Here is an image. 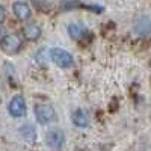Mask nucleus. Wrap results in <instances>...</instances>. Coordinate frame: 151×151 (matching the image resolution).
<instances>
[{"mask_svg": "<svg viewBox=\"0 0 151 151\" xmlns=\"http://www.w3.org/2000/svg\"><path fill=\"white\" fill-rule=\"evenodd\" d=\"M2 50L8 55H14L21 48V38L17 33H9L2 40Z\"/></svg>", "mask_w": 151, "mask_h": 151, "instance_id": "7ed1b4c3", "label": "nucleus"}, {"mask_svg": "<svg viewBox=\"0 0 151 151\" xmlns=\"http://www.w3.org/2000/svg\"><path fill=\"white\" fill-rule=\"evenodd\" d=\"M23 33H24V38H26V40L35 41V40H38V38L41 36V27L38 26L36 23H29L27 26L24 27Z\"/></svg>", "mask_w": 151, "mask_h": 151, "instance_id": "6e6552de", "label": "nucleus"}, {"mask_svg": "<svg viewBox=\"0 0 151 151\" xmlns=\"http://www.w3.org/2000/svg\"><path fill=\"white\" fill-rule=\"evenodd\" d=\"M20 134H21V137L26 142H35V139H36V132H35V129L32 127L30 124L21 125L20 127Z\"/></svg>", "mask_w": 151, "mask_h": 151, "instance_id": "1a4fd4ad", "label": "nucleus"}, {"mask_svg": "<svg viewBox=\"0 0 151 151\" xmlns=\"http://www.w3.org/2000/svg\"><path fill=\"white\" fill-rule=\"evenodd\" d=\"M5 18V9L0 6V23H2V20Z\"/></svg>", "mask_w": 151, "mask_h": 151, "instance_id": "ddd939ff", "label": "nucleus"}, {"mask_svg": "<svg viewBox=\"0 0 151 151\" xmlns=\"http://www.w3.org/2000/svg\"><path fill=\"white\" fill-rule=\"evenodd\" d=\"M12 9H14V14L18 20H27L30 17V6L26 2H21V0L20 2H15Z\"/></svg>", "mask_w": 151, "mask_h": 151, "instance_id": "423d86ee", "label": "nucleus"}, {"mask_svg": "<svg viewBox=\"0 0 151 151\" xmlns=\"http://www.w3.org/2000/svg\"><path fill=\"white\" fill-rule=\"evenodd\" d=\"M5 36H6V35H5V27H3V24L0 23V41H2Z\"/></svg>", "mask_w": 151, "mask_h": 151, "instance_id": "f8f14e48", "label": "nucleus"}, {"mask_svg": "<svg viewBox=\"0 0 151 151\" xmlns=\"http://www.w3.org/2000/svg\"><path fill=\"white\" fill-rule=\"evenodd\" d=\"M35 116H36L38 122L45 125L56 119V112H55L53 106H50V104H38L35 107Z\"/></svg>", "mask_w": 151, "mask_h": 151, "instance_id": "f03ea898", "label": "nucleus"}, {"mask_svg": "<svg viewBox=\"0 0 151 151\" xmlns=\"http://www.w3.org/2000/svg\"><path fill=\"white\" fill-rule=\"evenodd\" d=\"M73 122H74V125H77V127L85 129L89 125V116H88V113L83 109H77L73 113Z\"/></svg>", "mask_w": 151, "mask_h": 151, "instance_id": "0eeeda50", "label": "nucleus"}, {"mask_svg": "<svg viewBox=\"0 0 151 151\" xmlns=\"http://www.w3.org/2000/svg\"><path fill=\"white\" fill-rule=\"evenodd\" d=\"M65 142V134L60 129H50L45 133V144L50 148H60Z\"/></svg>", "mask_w": 151, "mask_h": 151, "instance_id": "39448f33", "label": "nucleus"}, {"mask_svg": "<svg viewBox=\"0 0 151 151\" xmlns=\"http://www.w3.org/2000/svg\"><path fill=\"white\" fill-rule=\"evenodd\" d=\"M134 30L137 35H147L150 30H151V23L148 18H142L136 23V26H134Z\"/></svg>", "mask_w": 151, "mask_h": 151, "instance_id": "9d476101", "label": "nucleus"}, {"mask_svg": "<svg viewBox=\"0 0 151 151\" xmlns=\"http://www.w3.org/2000/svg\"><path fill=\"white\" fill-rule=\"evenodd\" d=\"M68 33H70L71 38H74V40H80V38L85 35L83 27L80 26V24H77V23L70 24V26H68Z\"/></svg>", "mask_w": 151, "mask_h": 151, "instance_id": "9b49d317", "label": "nucleus"}, {"mask_svg": "<svg viewBox=\"0 0 151 151\" xmlns=\"http://www.w3.org/2000/svg\"><path fill=\"white\" fill-rule=\"evenodd\" d=\"M8 110L14 118H21L26 115V101L21 95H15L11 98V101L8 104Z\"/></svg>", "mask_w": 151, "mask_h": 151, "instance_id": "20e7f679", "label": "nucleus"}, {"mask_svg": "<svg viewBox=\"0 0 151 151\" xmlns=\"http://www.w3.org/2000/svg\"><path fill=\"white\" fill-rule=\"evenodd\" d=\"M50 59L60 68H71L74 65L73 56L64 48H52L50 50Z\"/></svg>", "mask_w": 151, "mask_h": 151, "instance_id": "f257e3e1", "label": "nucleus"}]
</instances>
